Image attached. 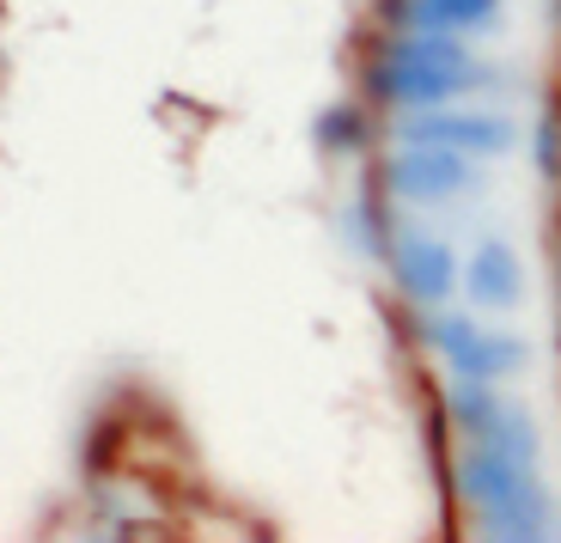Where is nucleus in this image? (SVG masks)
<instances>
[{"label":"nucleus","mask_w":561,"mask_h":543,"mask_svg":"<svg viewBox=\"0 0 561 543\" xmlns=\"http://www.w3.org/2000/svg\"><path fill=\"white\" fill-rule=\"evenodd\" d=\"M506 73L470 56V43L458 31H427V25H397L366 56V98L391 104V111H434V104H458L470 92H501Z\"/></svg>","instance_id":"nucleus-1"},{"label":"nucleus","mask_w":561,"mask_h":543,"mask_svg":"<svg viewBox=\"0 0 561 543\" xmlns=\"http://www.w3.org/2000/svg\"><path fill=\"white\" fill-rule=\"evenodd\" d=\"M385 195L409 202V208H439V202H458V195L482 190V166H470V154H451V147H421L403 140L379 171Z\"/></svg>","instance_id":"nucleus-4"},{"label":"nucleus","mask_w":561,"mask_h":543,"mask_svg":"<svg viewBox=\"0 0 561 543\" xmlns=\"http://www.w3.org/2000/svg\"><path fill=\"white\" fill-rule=\"evenodd\" d=\"M385 263H391V281L409 306H446L458 293V251L434 233H391L385 245Z\"/></svg>","instance_id":"nucleus-6"},{"label":"nucleus","mask_w":561,"mask_h":543,"mask_svg":"<svg viewBox=\"0 0 561 543\" xmlns=\"http://www.w3.org/2000/svg\"><path fill=\"white\" fill-rule=\"evenodd\" d=\"M348 226H354V238H360V251H379V257H385V245H391V233H397L391 214H385L379 202H373V195L348 208Z\"/></svg>","instance_id":"nucleus-11"},{"label":"nucleus","mask_w":561,"mask_h":543,"mask_svg":"<svg viewBox=\"0 0 561 543\" xmlns=\"http://www.w3.org/2000/svg\"><path fill=\"white\" fill-rule=\"evenodd\" d=\"M311 135H318L323 154L348 159V154H366V140H373V116H366V104H330Z\"/></svg>","instance_id":"nucleus-10"},{"label":"nucleus","mask_w":561,"mask_h":543,"mask_svg":"<svg viewBox=\"0 0 561 543\" xmlns=\"http://www.w3.org/2000/svg\"><path fill=\"white\" fill-rule=\"evenodd\" d=\"M391 25H427V31H501V0H397Z\"/></svg>","instance_id":"nucleus-8"},{"label":"nucleus","mask_w":561,"mask_h":543,"mask_svg":"<svg viewBox=\"0 0 561 543\" xmlns=\"http://www.w3.org/2000/svg\"><path fill=\"white\" fill-rule=\"evenodd\" d=\"M458 287L470 293L477 312H519V299H525L519 251H513L506 238H482L477 251H470V263L458 269Z\"/></svg>","instance_id":"nucleus-7"},{"label":"nucleus","mask_w":561,"mask_h":543,"mask_svg":"<svg viewBox=\"0 0 561 543\" xmlns=\"http://www.w3.org/2000/svg\"><path fill=\"white\" fill-rule=\"evenodd\" d=\"M397 140H421V147H451L470 159H506L519 147V123L506 111H458V104H434V111H409L397 123Z\"/></svg>","instance_id":"nucleus-5"},{"label":"nucleus","mask_w":561,"mask_h":543,"mask_svg":"<svg viewBox=\"0 0 561 543\" xmlns=\"http://www.w3.org/2000/svg\"><path fill=\"white\" fill-rule=\"evenodd\" d=\"M451 488L470 507L482 538L501 543H531V538H556V501L537 483V459L494 446V440H463L451 459Z\"/></svg>","instance_id":"nucleus-2"},{"label":"nucleus","mask_w":561,"mask_h":543,"mask_svg":"<svg viewBox=\"0 0 561 543\" xmlns=\"http://www.w3.org/2000/svg\"><path fill=\"white\" fill-rule=\"evenodd\" d=\"M415 336H421V349L434 354V361H446L451 373L489 378V385L525 373V361H531V342H525V336L489 330L482 318H470V312H446V306H427V312H421Z\"/></svg>","instance_id":"nucleus-3"},{"label":"nucleus","mask_w":561,"mask_h":543,"mask_svg":"<svg viewBox=\"0 0 561 543\" xmlns=\"http://www.w3.org/2000/svg\"><path fill=\"white\" fill-rule=\"evenodd\" d=\"M531 159L549 183H561V111H543L531 128Z\"/></svg>","instance_id":"nucleus-12"},{"label":"nucleus","mask_w":561,"mask_h":543,"mask_svg":"<svg viewBox=\"0 0 561 543\" xmlns=\"http://www.w3.org/2000/svg\"><path fill=\"white\" fill-rule=\"evenodd\" d=\"M506 416V404H501V391L489 385V378H463V373H451V385H446V421L463 433V440H482V433H494V421Z\"/></svg>","instance_id":"nucleus-9"}]
</instances>
